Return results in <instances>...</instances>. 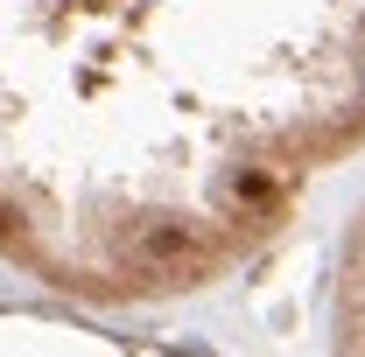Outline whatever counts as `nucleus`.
Listing matches in <instances>:
<instances>
[{
	"instance_id": "nucleus-3",
	"label": "nucleus",
	"mask_w": 365,
	"mask_h": 357,
	"mask_svg": "<svg viewBox=\"0 0 365 357\" xmlns=\"http://www.w3.org/2000/svg\"><path fill=\"white\" fill-rule=\"evenodd\" d=\"M330 351L337 357H365V211L344 231L337 252V280H330Z\"/></svg>"
},
{
	"instance_id": "nucleus-2",
	"label": "nucleus",
	"mask_w": 365,
	"mask_h": 357,
	"mask_svg": "<svg viewBox=\"0 0 365 357\" xmlns=\"http://www.w3.org/2000/svg\"><path fill=\"white\" fill-rule=\"evenodd\" d=\"M0 357H197V351L148 343V336H113V329H85L71 315L0 309Z\"/></svg>"
},
{
	"instance_id": "nucleus-1",
	"label": "nucleus",
	"mask_w": 365,
	"mask_h": 357,
	"mask_svg": "<svg viewBox=\"0 0 365 357\" xmlns=\"http://www.w3.org/2000/svg\"><path fill=\"white\" fill-rule=\"evenodd\" d=\"M365 154V0H0V260L85 309L239 273Z\"/></svg>"
}]
</instances>
